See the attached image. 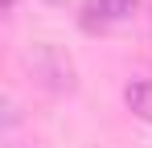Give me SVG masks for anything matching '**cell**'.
Segmentation results:
<instances>
[{"label": "cell", "mask_w": 152, "mask_h": 148, "mask_svg": "<svg viewBox=\"0 0 152 148\" xmlns=\"http://www.w3.org/2000/svg\"><path fill=\"white\" fill-rule=\"evenodd\" d=\"M124 103H127V111L136 119L152 123V78H132L124 86Z\"/></svg>", "instance_id": "cell-3"}, {"label": "cell", "mask_w": 152, "mask_h": 148, "mask_svg": "<svg viewBox=\"0 0 152 148\" xmlns=\"http://www.w3.org/2000/svg\"><path fill=\"white\" fill-rule=\"evenodd\" d=\"M29 74L37 78V86H45L50 95H74L78 91V70H74V58L66 53L62 45L53 41H37L29 49Z\"/></svg>", "instance_id": "cell-1"}, {"label": "cell", "mask_w": 152, "mask_h": 148, "mask_svg": "<svg viewBox=\"0 0 152 148\" xmlns=\"http://www.w3.org/2000/svg\"><path fill=\"white\" fill-rule=\"evenodd\" d=\"M45 4H66V0H45Z\"/></svg>", "instance_id": "cell-5"}, {"label": "cell", "mask_w": 152, "mask_h": 148, "mask_svg": "<svg viewBox=\"0 0 152 148\" xmlns=\"http://www.w3.org/2000/svg\"><path fill=\"white\" fill-rule=\"evenodd\" d=\"M4 12H17V0H4Z\"/></svg>", "instance_id": "cell-4"}, {"label": "cell", "mask_w": 152, "mask_h": 148, "mask_svg": "<svg viewBox=\"0 0 152 148\" xmlns=\"http://www.w3.org/2000/svg\"><path fill=\"white\" fill-rule=\"evenodd\" d=\"M136 4L140 0H86V25H115V21H127L132 12H136Z\"/></svg>", "instance_id": "cell-2"}]
</instances>
